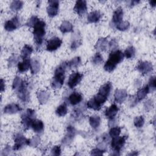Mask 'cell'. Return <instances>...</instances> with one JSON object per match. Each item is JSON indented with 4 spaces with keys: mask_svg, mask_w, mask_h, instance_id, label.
<instances>
[{
    "mask_svg": "<svg viewBox=\"0 0 156 156\" xmlns=\"http://www.w3.org/2000/svg\"><path fill=\"white\" fill-rule=\"evenodd\" d=\"M66 63L64 62L58 66L54 71V76L53 77L51 86L54 89H58L62 87L65 80V69L66 68Z\"/></svg>",
    "mask_w": 156,
    "mask_h": 156,
    "instance_id": "obj_1",
    "label": "cell"
},
{
    "mask_svg": "<svg viewBox=\"0 0 156 156\" xmlns=\"http://www.w3.org/2000/svg\"><path fill=\"white\" fill-rule=\"evenodd\" d=\"M46 23L42 20H39L33 26V35L35 43L37 46H40L42 43L45 35Z\"/></svg>",
    "mask_w": 156,
    "mask_h": 156,
    "instance_id": "obj_2",
    "label": "cell"
},
{
    "mask_svg": "<svg viewBox=\"0 0 156 156\" xmlns=\"http://www.w3.org/2000/svg\"><path fill=\"white\" fill-rule=\"evenodd\" d=\"M126 136H116L112 138V140L111 141V147L112 149L113 150V153L112 154V155H119V151L122 149V147L124 146V144L126 143V141L127 140Z\"/></svg>",
    "mask_w": 156,
    "mask_h": 156,
    "instance_id": "obj_3",
    "label": "cell"
},
{
    "mask_svg": "<svg viewBox=\"0 0 156 156\" xmlns=\"http://www.w3.org/2000/svg\"><path fill=\"white\" fill-rule=\"evenodd\" d=\"M35 111L31 108H28L26 110V113H24L21 116V122L25 130L30 127L31 123L35 118Z\"/></svg>",
    "mask_w": 156,
    "mask_h": 156,
    "instance_id": "obj_4",
    "label": "cell"
},
{
    "mask_svg": "<svg viewBox=\"0 0 156 156\" xmlns=\"http://www.w3.org/2000/svg\"><path fill=\"white\" fill-rule=\"evenodd\" d=\"M18 98L23 102H27L29 98L28 91V83L25 80H23L22 83L16 91Z\"/></svg>",
    "mask_w": 156,
    "mask_h": 156,
    "instance_id": "obj_5",
    "label": "cell"
},
{
    "mask_svg": "<svg viewBox=\"0 0 156 156\" xmlns=\"http://www.w3.org/2000/svg\"><path fill=\"white\" fill-rule=\"evenodd\" d=\"M124 55L120 50H116L112 51L110 54L108 59V62L113 65L117 66V65L121 63L124 58Z\"/></svg>",
    "mask_w": 156,
    "mask_h": 156,
    "instance_id": "obj_6",
    "label": "cell"
},
{
    "mask_svg": "<svg viewBox=\"0 0 156 156\" xmlns=\"http://www.w3.org/2000/svg\"><path fill=\"white\" fill-rule=\"evenodd\" d=\"M59 9V2L58 1H49L48 5L47 7L46 10L49 16L54 17L56 16L58 12Z\"/></svg>",
    "mask_w": 156,
    "mask_h": 156,
    "instance_id": "obj_7",
    "label": "cell"
},
{
    "mask_svg": "<svg viewBox=\"0 0 156 156\" xmlns=\"http://www.w3.org/2000/svg\"><path fill=\"white\" fill-rule=\"evenodd\" d=\"M62 43V41L58 37H53L49 40L46 43V50L52 52L57 50Z\"/></svg>",
    "mask_w": 156,
    "mask_h": 156,
    "instance_id": "obj_8",
    "label": "cell"
},
{
    "mask_svg": "<svg viewBox=\"0 0 156 156\" xmlns=\"http://www.w3.org/2000/svg\"><path fill=\"white\" fill-rule=\"evenodd\" d=\"M83 77V74L79 72L73 73L69 77L68 85L70 88H73L80 83Z\"/></svg>",
    "mask_w": 156,
    "mask_h": 156,
    "instance_id": "obj_9",
    "label": "cell"
},
{
    "mask_svg": "<svg viewBox=\"0 0 156 156\" xmlns=\"http://www.w3.org/2000/svg\"><path fill=\"white\" fill-rule=\"evenodd\" d=\"M136 69L142 74H146L153 70L152 63L147 61H141L136 66Z\"/></svg>",
    "mask_w": 156,
    "mask_h": 156,
    "instance_id": "obj_10",
    "label": "cell"
},
{
    "mask_svg": "<svg viewBox=\"0 0 156 156\" xmlns=\"http://www.w3.org/2000/svg\"><path fill=\"white\" fill-rule=\"evenodd\" d=\"M15 144L13 146V151H18L21 149L23 146L26 144L27 139L21 133H17L14 136Z\"/></svg>",
    "mask_w": 156,
    "mask_h": 156,
    "instance_id": "obj_11",
    "label": "cell"
},
{
    "mask_svg": "<svg viewBox=\"0 0 156 156\" xmlns=\"http://www.w3.org/2000/svg\"><path fill=\"white\" fill-rule=\"evenodd\" d=\"M20 25V21L18 16H14L11 20L7 21L4 24V29L5 30L11 32L16 29Z\"/></svg>",
    "mask_w": 156,
    "mask_h": 156,
    "instance_id": "obj_12",
    "label": "cell"
},
{
    "mask_svg": "<svg viewBox=\"0 0 156 156\" xmlns=\"http://www.w3.org/2000/svg\"><path fill=\"white\" fill-rule=\"evenodd\" d=\"M87 10V2L85 0H78L76 1L74 10L80 16H82L85 13Z\"/></svg>",
    "mask_w": 156,
    "mask_h": 156,
    "instance_id": "obj_13",
    "label": "cell"
},
{
    "mask_svg": "<svg viewBox=\"0 0 156 156\" xmlns=\"http://www.w3.org/2000/svg\"><path fill=\"white\" fill-rule=\"evenodd\" d=\"M76 135V129L72 126H68L65 136L62 140V143L64 144H68L71 143L74 139Z\"/></svg>",
    "mask_w": 156,
    "mask_h": 156,
    "instance_id": "obj_14",
    "label": "cell"
},
{
    "mask_svg": "<svg viewBox=\"0 0 156 156\" xmlns=\"http://www.w3.org/2000/svg\"><path fill=\"white\" fill-rule=\"evenodd\" d=\"M127 96V91L123 89L116 90L114 93L115 101L119 104L122 103L126 100Z\"/></svg>",
    "mask_w": 156,
    "mask_h": 156,
    "instance_id": "obj_15",
    "label": "cell"
},
{
    "mask_svg": "<svg viewBox=\"0 0 156 156\" xmlns=\"http://www.w3.org/2000/svg\"><path fill=\"white\" fill-rule=\"evenodd\" d=\"M118 110H119V108L118 106L115 104H112L108 108L105 110L104 114L106 118H107L110 120H112L115 118V117L117 115Z\"/></svg>",
    "mask_w": 156,
    "mask_h": 156,
    "instance_id": "obj_16",
    "label": "cell"
},
{
    "mask_svg": "<svg viewBox=\"0 0 156 156\" xmlns=\"http://www.w3.org/2000/svg\"><path fill=\"white\" fill-rule=\"evenodd\" d=\"M30 127L37 133H41L44 130V124L42 121L39 119H34L31 123Z\"/></svg>",
    "mask_w": 156,
    "mask_h": 156,
    "instance_id": "obj_17",
    "label": "cell"
},
{
    "mask_svg": "<svg viewBox=\"0 0 156 156\" xmlns=\"http://www.w3.org/2000/svg\"><path fill=\"white\" fill-rule=\"evenodd\" d=\"M22 109L21 108L16 104H10L7 105L4 108V113L5 114H14L20 111H21Z\"/></svg>",
    "mask_w": 156,
    "mask_h": 156,
    "instance_id": "obj_18",
    "label": "cell"
},
{
    "mask_svg": "<svg viewBox=\"0 0 156 156\" xmlns=\"http://www.w3.org/2000/svg\"><path fill=\"white\" fill-rule=\"evenodd\" d=\"M123 18V10L121 7L117 8L113 12L112 21L113 23L116 25L122 21Z\"/></svg>",
    "mask_w": 156,
    "mask_h": 156,
    "instance_id": "obj_19",
    "label": "cell"
},
{
    "mask_svg": "<svg viewBox=\"0 0 156 156\" xmlns=\"http://www.w3.org/2000/svg\"><path fill=\"white\" fill-rule=\"evenodd\" d=\"M101 13L99 11L94 10L90 12L87 16V21L90 23H98L101 18Z\"/></svg>",
    "mask_w": 156,
    "mask_h": 156,
    "instance_id": "obj_20",
    "label": "cell"
},
{
    "mask_svg": "<svg viewBox=\"0 0 156 156\" xmlns=\"http://www.w3.org/2000/svg\"><path fill=\"white\" fill-rule=\"evenodd\" d=\"M111 88H112V84L110 82H108L99 88L98 93L108 98L111 91Z\"/></svg>",
    "mask_w": 156,
    "mask_h": 156,
    "instance_id": "obj_21",
    "label": "cell"
},
{
    "mask_svg": "<svg viewBox=\"0 0 156 156\" xmlns=\"http://www.w3.org/2000/svg\"><path fill=\"white\" fill-rule=\"evenodd\" d=\"M37 96L38 102L41 104H46L49 98V93L45 90H41L37 92Z\"/></svg>",
    "mask_w": 156,
    "mask_h": 156,
    "instance_id": "obj_22",
    "label": "cell"
},
{
    "mask_svg": "<svg viewBox=\"0 0 156 156\" xmlns=\"http://www.w3.org/2000/svg\"><path fill=\"white\" fill-rule=\"evenodd\" d=\"M31 61L30 59L27 58L23 60V62L18 63V71L20 73H24L27 71L30 68Z\"/></svg>",
    "mask_w": 156,
    "mask_h": 156,
    "instance_id": "obj_23",
    "label": "cell"
},
{
    "mask_svg": "<svg viewBox=\"0 0 156 156\" xmlns=\"http://www.w3.org/2000/svg\"><path fill=\"white\" fill-rule=\"evenodd\" d=\"M82 99V95L77 92L72 93L68 98L69 102L73 105H76L78 104L79 102H81Z\"/></svg>",
    "mask_w": 156,
    "mask_h": 156,
    "instance_id": "obj_24",
    "label": "cell"
},
{
    "mask_svg": "<svg viewBox=\"0 0 156 156\" xmlns=\"http://www.w3.org/2000/svg\"><path fill=\"white\" fill-rule=\"evenodd\" d=\"M108 40L106 38H100L94 45V48L100 51H105L107 47Z\"/></svg>",
    "mask_w": 156,
    "mask_h": 156,
    "instance_id": "obj_25",
    "label": "cell"
},
{
    "mask_svg": "<svg viewBox=\"0 0 156 156\" xmlns=\"http://www.w3.org/2000/svg\"><path fill=\"white\" fill-rule=\"evenodd\" d=\"M73 24L68 21H63L62 23L60 26L59 27L60 30L63 34L70 32L73 30Z\"/></svg>",
    "mask_w": 156,
    "mask_h": 156,
    "instance_id": "obj_26",
    "label": "cell"
},
{
    "mask_svg": "<svg viewBox=\"0 0 156 156\" xmlns=\"http://www.w3.org/2000/svg\"><path fill=\"white\" fill-rule=\"evenodd\" d=\"M32 51H33V49L30 46H29L28 44H25L23 47L21 51V56L22 58H23V60L29 58V57L31 55Z\"/></svg>",
    "mask_w": 156,
    "mask_h": 156,
    "instance_id": "obj_27",
    "label": "cell"
},
{
    "mask_svg": "<svg viewBox=\"0 0 156 156\" xmlns=\"http://www.w3.org/2000/svg\"><path fill=\"white\" fill-rule=\"evenodd\" d=\"M89 122L93 129H97L101 123V118L98 115H92L89 118Z\"/></svg>",
    "mask_w": 156,
    "mask_h": 156,
    "instance_id": "obj_28",
    "label": "cell"
},
{
    "mask_svg": "<svg viewBox=\"0 0 156 156\" xmlns=\"http://www.w3.org/2000/svg\"><path fill=\"white\" fill-rule=\"evenodd\" d=\"M67 67L69 68H77L81 63V58L80 57H75L71 60L65 62Z\"/></svg>",
    "mask_w": 156,
    "mask_h": 156,
    "instance_id": "obj_29",
    "label": "cell"
},
{
    "mask_svg": "<svg viewBox=\"0 0 156 156\" xmlns=\"http://www.w3.org/2000/svg\"><path fill=\"white\" fill-rule=\"evenodd\" d=\"M149 92V89L147 85L144 87L142 88H140V90H138L136 93V99L138 101H141L148 94Z\"/></svg>",
    "mask_w": 156,
    "mask_h": 156,
    "instance_id": "obj_30",
    "label": "cell"
},
{
    "mask_svg": "<svg viewBox=\"0 0 156 156\" xmlns=\"http://www.w3.org/2000/svg\"><path fill=\"white\" fill-rule=\"evenodd\" d=\"M30 69V72L32 74H35L38 73L40 69V62L36 59L32 60Z\"/></svg>",
    "mask_w": 156,
    "mask_h": 156,
    "instance_id": "obj_31",
    "label": "cell"
},
{
    "mask_svg": "<svg viewBox=\"0 0 156 156\" xmlns=\"http://www.w3.org/2000/svg\"><path fill=\"white\" fill-rule=\"evenodd\" d=\"M68 112L67 106L65 103L60 105L55 110V113L58 116H64Z\"/></svg>",
    "mask_w": 156,
    "mask_h": 156,
    "instance_id": "obj_32",
    "label": "cell"
},
{
    "mask_svg": "<svg viewBox=\"0 0 156 156\" xmlns=\"http://www.w3.org/2000/svg\"><path fill=\"white\" fill-rule=\"evenodd\" d=\"M23 5V2L21 1H13L10 5V9L13 12L20 10Z\"/></svg>",
    "mask_w": 156,
    "mask_h": 156,
    "instance_id": "obj_33",
    "label": "cell"
},
{
    "mask_svg": "<svg viewBox=\"0 0 156 156\" xmlns=\"http://www.w3.org/2000/svg\"><path fill=\"white\" fill-rule=\"evenodd\" d=\"M87 106L88 108L93 109L94 110H99L101 108V105L99 104L95 100H94L93 98L90 99L87 103Z\"/></svg>",
    "mask_w": 156,
    "mask_h": 156,
    "instance_id": "obj_34",
    "label": "cell"
},
{
    "mask_svg": "<svg viewBox=\"0 0 156 156\" xmlns=\"http://www.w3.org/2000/svg\"><path fill=\"white\" fill-rule=\"evenodd\" d=\"M40 141V138L38 136H34L32 138L27 139L26 144L33 147H37Z\"/></svg>",
    "mask_w": 156,
    "mask_h": 156,
    "instance_id": "obj_35",
    "label": "cell"
},
{
    "mask_svg": "<svg viewBox=\"0 0 156 156\" xmlns=\"http://www.w3.org/2000/svg\"><path fill=\"white\" fill-rule=\"evenodd\" d=\"M135 54V48L132 46H130L126 48V49L124 51V56L127 58H132L134 57Z\"/></svg>",
    "mask_w": 156,
    "mask_h": 156,
    "instance_id": "obj_36",
    "label": "cell"
},
{
    "mask_svg": "<svg viewBox=\"0 0 156 156\" xmlns=\"http://www.w3.org/2000/svg\"><path fill=\"white\" fill-rule=\"evenodd\" d=\"M116 28L121 31H125L130 27V23L127 21H122L121 23L115 25Z\"/></svg>",
    "mask_w": 156,
    "mask_h": 156,
    "instance_id": "obj_37",
    "label": "cell"
},
{
    "mask_svg": "<svg viewBox=\"0 0 156 156\" xmlns=\"http://www.w3.org/2000/svg\"><path fill=\"white\" fill-rule=\"evenodd\" d=\"M134 126L137 128H140L143 127L144 124V119L143 116H136L133 120Z\"/></svg>",
    "mask_w": 156,
    "mask_h": 156,
    "instance_id": "obj_38",
    "label": "cell"
},
{
    "mask_svg": "<svg viewBox=\"0 0 156 156\" xmlns=\"http://www.w3.org/2000/svg\"><path fill=\"white\" fill-rule=\"evenodd\" d=\"M23 80H21V79L18 77V76H16L13 81V83H12V89L15 91H17L18 88H20V87L21 86V83H22Z\"/></svg>",
    "mask_w": 156,
    "mask_h": 156,
    "instance_id": "obj_39",
    "label": "cell"
},
{
    "mask_svg": "<svg viewBox=\"0 0 156 156\" xmlns=\"http://www.w3.org/2000/svg\"><path fill=\"white\" fill-rule=\"evenodd\" d=\"M103 62V57L99 52H97L92 58V63L94 65H100Z\"/></svg>",
    "mask_w": 156,
    "mask_h": 156,
    "instance_id": "obj_40",
    "label": "cell"
},
{
    "mask_svg": "<svg viewBox=\"0 0 156 156\" xmlns=\"http://www.w3.org/2000/svg\"><path fill=\"white\" fill-rule=\"evenodd\" d=\"M121 128L119 127H112L109 132V135L112 138H114V137H116L118 136L119 135L120 133H121Z\"/></svg>",
    "mask_w": 156,
    "mask_h": 156,
    "instance_id": "obj_41",
    "label": "cell"
},
{
    "mask_svg": "<svg viewBox=\"0 0 156 156\" xmlns=\"http://www.w3.org/2000/svg\"><path fill=\"white\" fill-rule=\"evenodd\" d=\"M18 57L16 54H12L9 58L8 60V66L9 67H12L13 66L18 62Z\"/></svg>",
    "mask_w": 156,
    "mask_h": 156,
    "instance_id": "obj_42",
    "label": "cell"
},
{
    "mask_svg": "<svg viewBox=\"0 0 156 156\" xmlns=\"http://www.w3.org/2000/svg\"><path fill=\"white\" fill-rule=\"evenodd\" d=\"M148 87L149 89V91H154L156 88V81H155V77L152 76L150 78L148 84Z\"/></svg>",
    "mask_w": 156,
    "mask_h": 156,
    "instance_id": "obj_43",
    "label": "cell"
},
{
    "mask_svg": "<svg viewBox=\"0 0 156 156\" xmlns=\"http://www.w3.org/2000/svg\"><path fill=\"white\" fill-rule=\"evenodd\" d=\"M116 66L113 65L112 63H110L109 62L107 61L105 64H104V69L107 71V72H112L115 68H116Z\"/></svg>",
    "mask_w": 156,
    "mask_h": 156,
    "instance_id": "obj_44",
    "label": "cell"
},
{
    "mask_svg": "<svg viewBox=\"0 0 156 156\" xmlns=\"http://www.w3.org/2000/svg\"><path fill=\"white\" fill-rule=\"evenodd\" d=\"M40 19L36 16H31V18L30 19H29V20L27 21L26 25L29 26V27H33V26L37 23V22Z\"/></svg>",
    "mask_w": 156,
    "mask_h": 156,
    "instance_id": "obj_45",
    "label": "cell"
},
{
    "mask_svg": "<svg viewBox=\"0 0 156 156\" xmlns=\"http://www.w3.org/2000/svg\"><path fill=\"white\" fill-rule=\"evenodd\" d=\"M61 154V148L58 145L54 146L51 151V155H60Z\"/></svg>",
    "mask_w": 156,
    "mask_h": 156,
    "instance_id": "obj_46",
    "label": "cell"
},
{
    "mask_svg": "<svg viewBox=\"0 0 156 156\" xmlns=\"http://www.w3.org/2000/svg\"><path fill=\"white\" fill-rule=\"evenodd\" d=\"M105 152V150L100 149V148H96L93 149L91 152V155H102Z\"/></svg>",
    "mask_w": 156,
    "mask_h": 156,
    "instance_id": "obj_47",
    "label": "cell"
},
{
    "mask_svg": "<svg viewBox=\"0 0 156 156\" xmlns=\"http://www.w3.org/2000/svg\"><path fill=\"white\" fill-rule=\"evenodd\" d=\"M153 107V102L152 101L151 99L147 100L146 102H145L144 104V107L146 111H149L152 109Z\"/></svg>",
    "mask_w": 156,
    "mask_h": 156,
    "instance_id": "obj_48",
    "label": "cell"
},
{
    "mask_svg": "<svg viewBox=\"0 0 156 156\" xmlns=\"http://www.w3.org/2000/svg\"><path fill=\"white\" fill-rule=\"evenodd\" d=\"M82 44V42L80 40H74L71 44V49L73 50H74V49H76L77 48H79Z\"/></svg>",
    "mask_w": 156,
    "mask_h": 156,
    "instance_id": "obj_49",
    "label": "cell"
},
{
    "mask_svg": "<svg viewBox=\"0 0 156 156\" xmlns=\"http://www.w3.org/2000/svg\"><path fill=\"white\" fill-rule=\"evenodd\" d=\"M108 46L110 49H112V50L116 49V48L118 47V43L116 41V40L115 39L111 40V41L108 43Z\"/></svg>",
    "mask_w": 156,
    "mask_h": 156,
    "instance_id": "obj_50",
    "label": "cell"
},
{
    "mask_svg": "<svg viewBox=\"0 0 156 156\" xmlns=\"http://www.w3.org/2000/svg\"><path fill=\"white\" fill-rule=\"evenodd\" d=\"M73 116H74V118L76 119H79V118H81V116H82V113L81 112L77 109V110H75L73 112Z\"/></svg>",
    "mask_w": 156,
    "mask_h": 156,
    "instance_id": "obj_51",
    "label": "cell"
},
{
    "mask_svg": "<svg viewBox=\"0 0 156 156\" xmlns=\"http://www.w3.org/2000/svg\"><path fill=\"white\" fill-rule=\"evenodd\" d=\"M10 147H9V146H6L4 147V149L3 151H2V155H9V154H10Z\"/></svg>",
    "mask_w": 156,
    "mask_h": 156,
    "instance_id": "obj_52",
    "label": "cell"
},
{
    "mask_svg": "<svg viewBox=\"0 0 156 156\" xmlns=\"http://www.w3.org/2000/svg\"><path fill=\"white\" fill-rule=\"evenodd\" d=\"M5 90V83L2 79H1V91L2 92Z\"/></svg>",
    "mask_w": 156,
    "mask_h": 156,
    "instance_id": "obj_53",
    "label": "cell"
},
{
    "mask_svg": "<svg viewBox=\"0 0 156 156\" xmlns=\"http://www.w3.org/2000/svg\"><path fill=\"white\" fill-rule=\"evenodd\" d=\"M140 1H130V7H132V6H133V5H136L138 3H139Z\"/></svg>",
    "mask_w": 156,
    "mask_h": 156,
    "instance_id": "obj_54",
    "label": "cell"
},
{
    "mask_svg": "<svg viewBox=\"0 0 156 156\" xmlns=\"http://www.w3.org/2000/svg\"><path fill=\"white\" fill-rule=\"evenodd\" d=\"M149 2V4H150L151 7H154L155 6V4H156V1H150Z\"/></svg>",
    "mask_w": 156,
    "mask_h": 156,
    "instance_id": "obj_55",
    "label": "cell"
},
{
    "mask_svg": "<svg viewBox=\"0 0 156 156\" xmlns=\"http://www.w3.org/2000/svg\"><path fill=\"white\" fill-rule=\"evenodd\" d=\"M138 153L136 151H133V152H130V154H129L128 155H138Z\"/></svg>",
    "mask_w": 156,
    "mask_h": 156,
    "instance_id": "obj_56",
    "label": "cell"
}]
</instances>
